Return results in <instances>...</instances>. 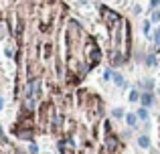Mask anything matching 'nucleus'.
<instances>
[{"mask_svg":"<svg viewBox=\"0 0 160 154\" xmlns=\"http://www.w3.org/2000/svg\"><path fill=\"white\" fill-rule=\"evenodd\" d=\"M140 99H142V106H144V108H150V106H152V102H154L152 93H144V95H142Z\"/></svg>","mask_w":160,"mask_h":154,"instance_id":"f257e3e1","label":"nucleus"},{"mask_svg":"<svg viewBox=\"0 0 160 154\" xmlns=\"http://www.w3.org/2000/svg\"><path fill=\"white\" fill-rule=\"evenodd\" d=\"M126 122H128L132 128H136V126H138V116L136 114H128L126 116Z\"/></svg>","mask_w":160,"mask_h":154,"instance_id":"f03ea898","label":"nucleus"},{"mask_svg":"<svg viewBox=\"0 0 160 154\" xmlns=\"http://www.w3.org/2000/svg\"><path fill=\"white\" fill-rule=\"evenodd\" d=\"M138 144H140L142 148H148V146H150V140H148V136H140V138H138Z\"/></svg>","mask_w":160,"mask_h":154,"instance_id":"7ed1b4c3","label":"nucleus"},{"mask_svg":"<svg viewBox=\"0 0 160 154\" xmlns=\"http://www.w3.org/2000/svg\"><path fill=\"white\" fill-rule=\"evenodd\" d=\"M114 81H116V85H124V83H126V81H124V77H122V73H114Z\"/></svg>","mask_w":160,"mask_h":154,"instance_id":"20e7f679","label":"nucleus"},{"mask_svg":"<svg viewBox=\"0 0 160 154\" xmlns=\"http://www.w3.org/2000/svg\"><path fill=\"white\" fill-rule=\"evenodd\" d=\"M150 29H152V22H150V20H146V22H144V27H142L144 35H148V33H150Z\"/></svg>","mask_w":160,"mask_h":154,"instance_id":"39448f33","label":"nucleus"},{"mask_svg":"<svg viewBox=\"0 0 160 154\" xmlns=\"http://www.w3.org/2000/svg\"><path fill=\"white\" fill-rule=\"evenodd\" d=\"M138 118H140V120H146V118H148V110H146V108H142V110L138 112Z\"/></svg>","mask_w":160,"mask_h":154,"instance_id":"423d86ee","label":"nucleus"},{"mask_svg":"<svg viewBox=\"0 0 160 154\" xmlns=\"http://www.w3.org/2000/svg\"><path fill=\"white\" fill-rule=\"evenodd\" d=\"M146 63H148L150 67H152V65H156V59H154L152 55H148V59H146Z\"/></svg>","mask_w":160,"mask_h":154,"instance_id":"0eeeda50","label":"nucleus"},{"mask_svg":"<svg viewBox=\"0 0 160 154\" xmlns=\"http://www.w3.org/2000/svg\"><path fill=\"white\" fill-rule=\"evenodd\" d=\"M138 97H142L138 91H132V93H130V102H134V99H138Z\"/></svg>","mask_w":160,"mask_h":154,"instance_id":"6e6552de","label":"nucleus"},{"mask_svg":"<svg viewBox=\"0 0 160 154\" xmlns=\"http://www.w3.org/2000/svg\"><path fill=\"white\" fill-rule=\"evenodd\" d=\"M114 116H116V118H122V116H124V110H114Z\"/></svg>","mask_w":160,"mask_h":154,"instance_id":"1a4fd4ad","label":"nucleus"},{"mask_svg":"<svg viewBox=\"0 0 160 154\" xmlns=\"http://www.w3.org/2000/svg\"><path fill=\"white\" fill-rule=\"evenodd\" d=\"M158 2L160 0H150V6H158Z\"/></svg>","mask_w":160,"mask_h":154,"instance_id":"9d476101","label":"nucleus"},{"mask_svg":"<svg viewBox=\"0 0 160 154\" xmlns=\"http://www.w3.org/2000/svg\"><path fill=\"white\" fill-rule=\"evenodd\" d=\"M0 108H2V99H0Z\"/></svg>","mask_w":160,"mask_h":154,"instance_id":"9b49d317","label":"nucleus"}]
</instances>
